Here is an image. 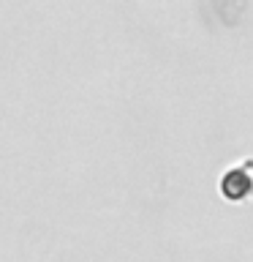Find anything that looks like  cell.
<instances>
[{"mask_svg":"<svg viewBox=\"0 0 253 262\" xmlns=\"http://www.w3.org/2000/svg\"><path fill=\"white\" fill-rule=\"evenodd\" d=\"M220 191L229 200H245L253 191V178L245 169H229L223 175V180H220Z\"/></svg>","mask_w":253,"mask_h":262,"instance_id":"6da1fadb","label":"cell"}]
</instances>
